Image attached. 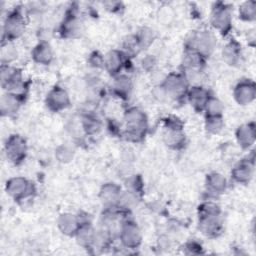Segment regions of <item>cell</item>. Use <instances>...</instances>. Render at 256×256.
<instances>
[{
	"label": "cell",
	"mask_w": 256,
	"mask_h": 256,
	"mask_svg": "<svg viewBox=\"0 0 256 256\" xmlns=\"http://www.w3.org/2000/svg\"><path fill=\"white\" fill-rule=\"evenodd\" d=\"M137 41H138V44L141 47H146L148 46L154 39V33H153V30L149 29V28H143L139 35L136 37Z\"/></svg>",
	"instance_id": "cell-27"
},
{
	"label": "cell",
	"mask_w": 256,
	"mask_h": 256,
	"mask_svg": "<svg viewBox=\"0 0 256 256\" xmlns=\"http://www.w3.org/2000/svg\"><path fill=\"white\" fill-rule=\"evenodd\" d=\"M103 63L106 66L107 70L111 73H116L122 65V55L120 52L113 50L106 54L105 58L103 59Z\"/></svg>",
	"instance_id": "cell-16"
},
{
	"label": "cell",
	"mask_w": 256,
	"mask_h": 256,
	"mask_svg": "<svg viewBox=\"0 0 256 256\" xmlns=\"http://www.w3.org/2000/svg\"><path fill=\"white\" fill-rule=\"evenodd\" d=\"M164 139L166 143L170 146L180 145L184 140L181 128H168V131L166 132Z\"/></svg>",
	"instance_id": "cell-21"
},
{
	"label": "cell",
	"mask_w": 256,
	"mask_h": 256,
	"mask_svg": "<svg viewBox=\"0 0 256 256\" xmlns=\"http://www.w3.org/2000/svg\"><path fill=\"white\" fill-rule=\"evenodd\" d=\"M192 51H195L199 55H209L215 46V39L212 34L207 31L199 32L192 36Z\"/></svg>",
	"instance_id": "cell-2"
},
{
	"label": "cell",
	"mask_w": 256,
	"mask_h": 256,
	"mask_svg": "<svg viewBox=\"0 0 256 256\" xmlns=\"http://www.w3.org/2000/svg\"><path fill=\"white\" fill-rule=\"evenodd\" d=\"M252 172H253V165L249 161L248 162L242 161L241 163H239L238 166L235 167L233 171V175L235 179L238 180L239 182H246L251 178Z\"/></svg>",
	"instance_id": "cell-18"
},
{
	"label": "cell",
	"mask_w": 256,
	"mask_h": 256,
	"mask_svg": "<svg viewBox=\"0 0 256 256\" xmlns=\"http://www.w3.org/2000/svg\"><path fill=\"white\" fill-rule=\"evenodd\" d=\"M201 230L208 234H214L220 229V220L219 213L213 214H200V222H199Z\"/></svg>",
	"instance_id": "cell-10"
},
{
	"label": "cell",
	"mask_w": 256,
	"mask_h": 256,
	"mask_svg": "<svg viewBox=\"0 0 256 256\" xmlns=\"http://www.w3.org/2000/svg\"><path fill=\"white\" fill-rule=\"evenodd\" d=\"M187 79L178 74L169 75L163 84V89L168 96H180L186 89Z\"/></svg>",
	"instance_id": "cell-5"
},
{
	"label": "cell",
	"mask_w": 256,
	"mask_h": 256,
	"mask_svg": "<svg viewBox=\"0 0 256 256\" xmlns=\"http://www.w3.org/2000/svg\"><path fill=\"white\" fill-rule=\"evenodd\" d=\"M121 240L127 247H136L141 241L140 230L132 222H126L121 228Z\"/></svg>",
	"instance_id": "cell-8"
},
{
	"label": "cell",
	"mask_w": 256,
	"mask_h": 256,
	"mask_svg": "<svg viewBox=\"0 0 256 256\" xmlns=\"http://www.w3.org/2000/svg\"><path fill=\"white\" fill-rule=\"evenodd\" d=\"M5 153L7 158L12 162H19L25 157L26 143L18 135L11 136L5 145Z\"/></svg>",
	"instance_id": "cell-3"
},
{
	"label": "cell",
	"mask_w": 256,
	"mask_h": 256,
	"mask_svg": "<svg viewBox=\"0 0 256 256\" xmlns=\"http://www.w3.org/2000/svg\"><path fill=\"white\" fill-rule=\"evenodd\" d=\"M47 104L53 110L63 109L69 104V96L65 90L56 87L48 94Z\"/></svg>",
	"instance_id": "cell-9"
},
{
	"label": "cell",
	"mask_w": 256,
	"mask_h": 256,
	"mask_svg": "<svg viewBox=\"0 0 256 256\" xmlns=\"http://www.w3.org/2000/svg\"><path fill=\"white\" fill-rule=\"evenodd\" d=\"M100 194L102 200L109 205H113L115 202H118L121 196L119 188L113 183H108L104 185Z\"/></svg>",
	"instance_id": "cell-15"
},
{
	"label": "cell",
	"mask_w": 256,
	"mask_h": 256,
	"mask_svg": "<svg viewBox=\"0 0 256 256\" xmlns=\"http://www.w3.org/2000/svg\"><path fill=\"white\" fill-rule=\"evenodd\" d=\"M254 137H255V132H254L253 126L246 124L239 127L237 131V139L242 146L244 147L250 146L254 141Z\"/></svg>",
	"instance_id": "cell-17"
},
{
	"label": "cell",
	"mask_w": 256,
	"mask_h": 256,
	"mask_svg": "<svg viewBox=\"0 0 256 256\" xmlns=\"http://www.w3.org/2000/svg\"><path fill=\"white\" fill-rule=\"evenodd\" d=\"M131 88L130 79L127 76H119L114 83L115 91L120 95H127Z\"/></svg>",
	"instance_id": "cell-24"
},
{
	"label": "cell",
	"mask_w": 256,
	"mask_h": 256,
	"mask_svg": "<svg viewBox=\"0 0 256 256\" xmlns=\"http://www.w3.org/2000/svg\"><path fill=\"white\" fill-rule=\"evenodd\" d=\"M204 108H205L208 116H221V113L223 110V105L218 99L209 97Z\"/></svg>",
	"instance_id": "cell-22"
},
{
	"label": "cell",
	"mask_w": 256,
	"mask_h": 256,
	"mask_svg": "<svg viewBox=\"0 0 256 256\" xmlns=\"http://www.w3.org/2000/svg\"><path fill=\"white\" fill-rule=\"evenodd\" d=\"M1 54H2V61L5 62L7 65H8V62L12 61L15 57H17L16 56L17 55V51L14 49L13 46H10L8 44H7V46L3 47Z\"/></svg>",
	"instance_id": "cell-29"
},
{
	"label": "cell",
	"mask_w": 256,
	"mask_h": 256,
	"mask_svg": "<svg viewBox=\"0 0 256 256\" xmlns=\"http://www.w3.org/2000/svg\"><path fill=\"white\" fill-rule=\"evenodd\" d=\"M125 121L129 136L138 138L144 133L147 120L145 114L141 110L137 108H130L127 110L125 113Z\"/></svg>",
	"instance_id": "cell-1"
},
{
	"label": "cell",
	"mask_w": 256,
	"mask_h": 256,
	"mask_svg": "<svg viewBox=\"0 0 256 256\" xmlns=\"http://www.w3.org/2000/svg\"><path fill=\"white\" fill-rule=\"evenodd\" d=\"M34 59L41 64H48L52 59V51L47 43H41L33 51Z\"/></svg>",
	"instance_id": "cell-19"
},
{
	"label": "cell",
	"mask_w": 256,
	"mask_h": 256,
	"mask_svg": "<svg viewBox=\"0 0 256 256\" xmlns=\"http://www.w3.org/2000/svg\"><path fill=\"white\" fill-rule=\"evenodd\" d=\"M80 27H81V23L80 21L75 18V17H72L70 19H68L65 23V30H66V33H69L71 35H74L75 33L79 32L80 31Z\"/></svg>",
	"instance_id": "cell-28"
},
{
	"label": "cell",
	"mask_w": 256,
	"mask_h": 256,
	"mask_svg": "<svg viewBox=\"0 0 256 256\" xmlns=\"http://www.w3.org/2000/svg\"><path fill=\"white\" fill-rule=\"evenodd\" d=\"M25 25L22 16L19 13H11L7 16L4 23V35L7 39L19 37L24 31Z\"/></svg>",
	"instance_id": "cell-4"
},
{
	"label": "cell",
	"mask_w": 256,
	"mask_h": 256,
	"mask_svg": "<svg viewBox=\"0 0 256 256\" xmlns=\"http://www.w3.org/2000/svg\"><path fill=\"white\" fill-rule=\"evenodd\" d=\"M230 20L231 14L228 7L223 4H218L213 8L211 14V22L216 29L225 31L230 25Z\"/></svg>",
	"instance_id": "cell-6"
},
{
	"label": "cell",
	"mask_w": 256,
	"mask_h": 256,
	"mask_svg": "<svg viewBox=\"0 0 256 256\" xmlns=\"http://www.w3.org/2000/svg\"><path fill=\"white\" fill-rule=\"evenodd\" d=\"M6 191L11 197L15 199H21L29 194L30 184L26 179L22 177L11 178L9 181H7Z\"/></svg>",
	"instance_id": "cell-7"
},
{
	"label": "cell",
	"mask_w": 256,
	"mask_h": 256,
	"mask_svg": "<svg viewBox=\"0 0 256 256\" xmlns=\"http://www.w3.org/2000/svg\"><path fill=\"white\" fill-rule=\"evenodd\" d=\"M206 128L210 133H218L223 128V121L221 116H208L206 121Z\"/></svg>",
	"instance_id": "cell-26"
},
{
	"label": "cell",
	"mask_w": 256,
	"mask_h": 256,
	"mask_svg": "<svg viewBox=\"0 0 256 256\" xmlns=\"http://www.w3.org/2000/svg\"><path fill=\"white\" fill-rule=\"evenodd\" d=\"M222 54H223V58L225 59L226 62H228L230 64H234L238 59L239 50H238V47L234 43H229L223 49Z\"/></svg>",
	"instance_id": "cell-23"
},
{
	"label": "cell",
	"mask_w": 256,
	"mask_h": 256,
	"mask_svg": "<svg viewBox=\"0 0 256 256\" xmlns=\"http://www.w3.org/2000/svg\"><path fill=\"white\" fill-rule=\"evenodd\" d=\"M207 185L211 191L215 193H221L225 190L226 180L221 174L212 173L207 178Z\"/></svg>",
	"instance_id": "cell-20"
},
{
	"label": "cell",
	"mask_w": 256,
	"mask_h": 256,
	"mask_svg": "<svg viewBox=\"0 0 256 256\" xmlns=\"http://www.w3.org/2000/svg\"><path fill=\"white\" fill-rule=\"evenodd\" d=\"M239 14L245 20H253L255 18V2H244L239 9Z\"/></svg>",
	"instance_id": "cell-25"
},
{
	"label": "cell",
	"mask_w": 256,
	"mask_h": 256,
	"mask_svg": "<svg viewBox=\"0 0 256 256\" xmlns=\"http://www.w3.org/2000/svg\"><path fill=\"white\" fill-rule=\"evenodd\" d=\"M235 99L238 103L244 105L251 102L255 96V88L254 85L247 82L240 83L234 92Z\"/></svg>",
	"instance_id": "cell-11"
},
{
	"label": "cell",
	"mask_w": 256,
	"mask_h": 256,
	"mask_svg": "<svg viewBox=\"0 0 256 256\" xmlns=\"http://www.w3.org/2000/svg\"><path fill=\"white\" fill-rule=\"evenodd\" d=\"M19 95L11 92H7L6 94L2 95L0 100V109L3 115H9L16 112L19 108Z\"/></svg>",
	"instance_id": "cell-12"
},
{
	"label": "cell",
	"mask_w": 256,
	"mask_h": 256,
	"mask_svg": "<svg viewBox=\"0 0 256 256\" xmlns=\"http://www.w3.org/2000/svg\"><path fill=\"white\" fill-rule=\"evenodd\" d=\"M78 224V219L72 214H63L58 221L59 228L65 234H72L74 232H77L79 228Z\"/></svg>",
	"instance_id": "cell-13"
},
{
	"label": "cell",
	"mask_w": 256,
	"mask_h": 256,
	"mask_svg": "<svg viewBox=\"0 0 256 256\" xmlns=\"http://www.w3.org/2000/svg\"><path fill=\"white\" fill-rule=\"evenodd\" d=\"M209 96L207 92L199 86L192 87V89L189 92V100L190 103L195 107V108H204Z\"/></svg>",
	"instance_id": "cell-14"
},
{
	"label": "cell",
	"mask_w": 256,
	"mask_h": 256,
	"mask_svg": "<svg viewBox=\"0 0 256 256\" xmlns=\"http://www.w3.org/2000/svg\"><path fill=\"white\" fill-rule=\"evenodd\" d=\"M143 67H145L146 69L148 68H152L154 66V59L152 57H146L145 59H143Z\"/></svg>",
	"instance_id": "cell-30"
}]
</instances>
